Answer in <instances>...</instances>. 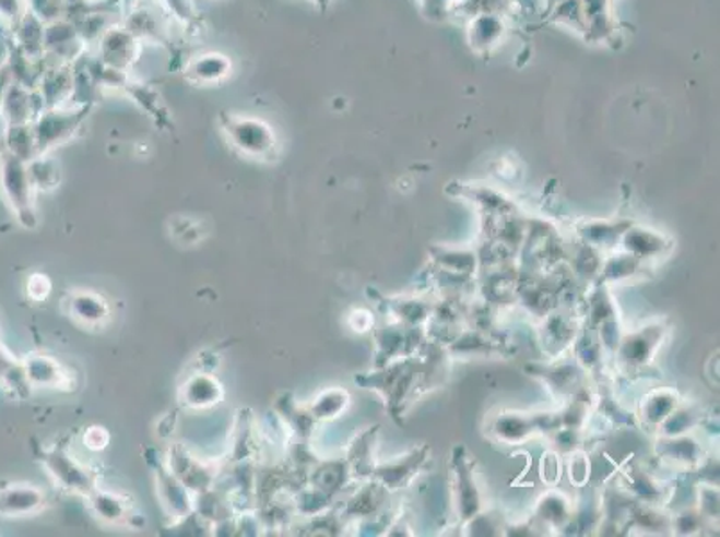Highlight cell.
Segmentation results:
<instances>
[{
    "mask_svg": "<svg viewBox=\"0 0 720 537\" xmlns=\"http://www.w3.org/2000/svg\"><path fill=\"white\" fill-rule=\"evenodd\" d=\"M228 65L226 61L221 60V56H203V60L196 61L194 72L199 80H217L219 75L226 74Z\"/></svg>",
    "mask_w": 720,
    "mask_h": 537,
    "instance_id": "obj_1",
    "label": "cell"
},
{
    "mask_svg": "<svg viewBox=\"0 0 720 537\" xmlns=\"http://www.w3.org/2000/svg\"><path fill=\"white\" fill-rule=\"evenodd\" d=\"M10 69H0V108H2V103H4L5 94L10 90Z\"/></svg>",
    "mask_w": 720,
    "mask_h": 537,
    "instance_id": "obj_2",
    "label": "cell"
}]
</instances>
